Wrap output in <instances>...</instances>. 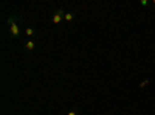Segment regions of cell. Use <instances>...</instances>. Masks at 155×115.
I'll use <instances>...</instances> for the list:
<instances>
[{
    "label": "cell",
    "instance_id": "obj_9",
    "mask_svg": "<svg viewBox=\"0 0 155 115\" xmlns=\"http://www.w3.org/2000/svg\"><path fill=\"white\" fill-rule=\"evenodd\" d=\"M152 3H153V5H155V0H153V2H152Z\"/></svg>",
    "mask_w": 155,
    "mask_h": 115
},
{
    "label": "cell",
    "instance_id": "obj_3",
    "mask_svg": "<svg viewBox=\"0 0 155 115\" xmlns=\"http://www.w3.org/2000/svg\"><path fill=\"white\" fill-rule=\"evenodd\" d=\"M25 48H27L28 52H33V50L36 48V42H34V41H28L27 45H25Z\"/></svg>",
    "mask_w": 155,
    "mask_h": 115
},
{
    "label": "cell",
    "instance_id": "obj_4",
    "mask_svg": "<svg viewBox=\"0 0 155 115\" xmlns=\"http://www.w3.org/2000/svg\"><path fill=\"white\" fill-rule=\"evenodd\" d=\"M64 17H65L67 22H71L74 19V14H73V12H65V16H64Z\"/></svg>",
    "mask_w": 155,
    "mask_h": 115
},
{
    "label": "cell",
    "instance_id": "obj_5",
    "mask_svg": "<svg viewBox=\"0 0 155 115\" xmlns=\"http://www.w3.org/2000/svg\"><path fill=\"white\" fill-rule=\"evenodd\" d=\"M25 33H27V36H33V34H34V30H33V28H30V27H28V28H27V30H25Z\"/></svg>",
    "mask_w": 155,
    "mask_h": 115
},
{
    "label": "cell",
    "instance_id": "obj_7",
    "mask_svg": "<svg viewBox=\"0 0 155 115\" xmlns=\"http://www.w3.org/2000/svg\"><path fill=\"white\" fill-rule=\"evenodd\" d=\"M147 84H149V81H143V83H140V87L143 89V87H146Z\"/></svg>",
    "mask_w": 155,
    "mask_h": 115
},
{
    "label": "cell",
    "instance_id": "obj_8",
    "mask_svg": "<svg viewBox=\"0 0 155 115\" xmlns=\"http://www.w3.org/2000/svg\"><path fill=\"white\" fill-rule=\"evenodd\" d=\"M67 115H76V110H71V112H68Z\"/></svg>",
    "mask_w": 155,
    "mask_h": 115
},
{
    "label": "cell",
    "instance_id": "obj_6",
    "mask_svg": "<svg viewBox=\"0 0 155 115\" xmlns=\"http://www.w3.org/2000/svg\"><path fill=\"white\" fill-rule=\"evenodd\" d=\"M149 3H150L149 0H141V2H140V5H141V6H147Z\"/></svg>",
    "mask_w": 155,
    "mask_h": 115
},
{
    "label": "cell",
    "instance_id": "obj_2",
    "mask_svg": "<svg viewBox=\"0 0 155 115\" xmlns=\"http://www.w3.org/2000/svg\"><path fill=\"white\" fill-rule=\"evenodd\" d=\"M64 14H65V12H64V9H58V11H56V14L53 16V19H51V20H53V23H56V25H58V23H61V22H62V16H64Z\"/></svg>",
    "mask_w": 155,
    "mask_h": 115
},
{
    "label": "cell",
    "instance_id": "obj_1",
    "mask_svg": "<svg viewBox=\"0 0 155 115\" xmlns=\"http://www.w3.org/2000/svg\"><path fill=\"white\" fill-rule=\"evenodd\" d=\"M8 23H9V31H11V34L14 36V37H19V36H20V28H19V25L14 22V19L9 17V19H8Z\"/></svg>",
    "mask_w": 155,
    "mask_h": 115
}]
</instances>
